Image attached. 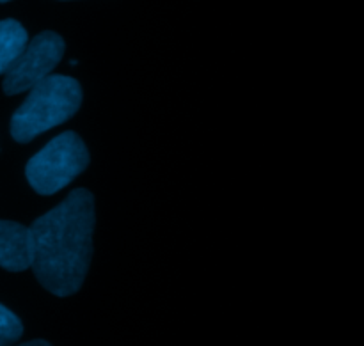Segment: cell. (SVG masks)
Wrapping results in <instances>:
<instances>
[{
  "label": "cell",
  "instance_id": "obj_1",
  "mask_svg": "<svg viewBox=\"0 0 364 346\" xmlns=\"http://www.w3.org/2000/svg\"><path fill=\"white\" fill-rule=\"evenodd\" d=\"M95 222V198L87 188H75L60 205L34 220L31 269L50 293L70 297L82 288L91 265Z\"/></svg>",
  "mask_w": 364,
  "mask_h": 346
},
{
  "label": "cell",
  "instance_id": "obj_2",
  "mask_svg": "<svg viewBox=\"0 0 364 346\" xmlns=\"http://www.w3.org/2000/svg\"><path fill=\"white\" fill-rule=\"evenodd\" d=\"M28 91L27 99L11 117V135L21 144L63 124L82 105L80 84L66 75H48Z\"/></svg>",
  "mask_w": 364,
  "mask_h": 346
},
{
  "label": "cell",
  "instance_id": "obj_3",
  "mask_svg": "<svg viewBox=\"0 0 364 346\" xmlns=\"http://www.w3.org/2000/svg\"><path fill=\"white\" fill-rule=\"evenodd\" d=\"M89 166V151L75 131H64L36 153L25 176L38 194L52 195L70 185Z\"/></svg>",
  "mask_w": 364,
  "mask_h": 346
},
{
  "label": "cell",
  "instance_id": "obj_4",
  "mask_svg": "<svg viewBox=\"0 0 364 346\" xmlns=\"http://www.w3.org/2000/svg\"><path fill=\"white\" fill-rule=\"evenodd\" d=\"M64 50H66L64 39L57 32L45 31L32 38L23 52L6 71L4 92L13 96L34 87L38 82L52 73L53 67L63 59Z\"/></svg>",
  "mask_w": 364,
  "mask_h": 346
},
{
  "label": "cell",
  "instance_id": "obj_5",
  "mask_svg": "<svg viewBox=\"0 0 364 346\" xmlns=\"http://www.w3.org/2000/svg\"><path fill=\"white\" fill-rule=\"evenodd\" d=\"M34 259V240L31 227L11 220H0V266L9 272L31 269Z\"/></svg>",
  "mask_w": 364,
  "mask_h": 346
},
{
  "label": "cell",
  "instance_id": "obj_6",
  "mask_svg": "<svg viewBox=\"0 0 364 346\" xmlns=\"http://www.w3.org/2000/svg\"><path fill=\"white\" fill-rule=\"evenodd\" d=\"M28 43V34L20 21L0 20V75L6 73Z\"/></svg>",
  "mask_w": 364,
  "mask_h": 346
},
{
  "label": "cell",
  "instance_id": "obj_7",
  "mask_svg": "<svg viewBox=\"0 0 364 346\" xmlns=\"http://www.w3.org/2000/svg\"><path fill=\"white\" fill-rule=\"evenodd\" d=\"M23 336V323L6 306L0 304V346H13Z\"/></svg>",
  "mask_w": 364,
  "mask_h": 346
},
{
  "label": "cell",
  "instance_id": "obj_8",
  "mask_svg": "<svg viewBox=\"0 0 364 346\" xmlns=\"http://www.w3.org/2000/svg\"><path fill=\"white\" fill-rule=\"evenodd\" d=\"M16 346H52V345H50L48 341H45V340H34V341H28V343L16 345Z\"/></svg>",
  "mask_w": 364,
  "mask_h": 346
},
{
  "label": "cell",
  "instance_id": "obj_9",
  "mask_svg": "<svg viewBox=\"0 0 364 346\" xmlns=\"http://www.w3.org/2000/svg\"><path fill=\"white\" fill-rule=\"evenodd\" d=\"M4 2H9V0H0V4H4Z\"/></svg>",
  "mask_w": 364,
  "mask_h": 346
}]
</instances>
